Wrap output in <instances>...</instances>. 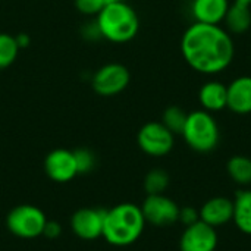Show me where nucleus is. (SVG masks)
I'll use <instances>...</instances> for the list:
<instances>
[{
  "instance_id": "1",
  "label": "nucleus",
  "mask_w": 251,
  "mask_h": 251,
  "mask_svg": "<svg viewBox=\"0 0 251 251\" xmlns=\"http://www.w3.org/2000/svg\"><path fill=\"white\" fill-rule=\"evenodd\" d=\"M181 53L196 72L216 75L232 63L235 46L229 32L222 26L194 22L182 34Z\"/></svg>"
},
{
  "instance_id": "2",
  "label": "nucleus",
  "mask_w": 251,
  "mask_h": 251,
  "mask_svg": "<svg viewBox=\"0 0 251 251\" xmlns=\"http://www.w3.org/2000/svg\"><path fill=\"white\" fill-rule=\"evenodd\" d=\"M141 207L134 203H121L106 210L103 238L115 247H128L138 241L146 228Z\"/></svg>"
},
{
  "instance_id": "3",
  "label": "nucleus",
  "mask_w": 251,
  "mask_h": 251,
  "mask_svg": "<svg viewBox=\"0 0 251 251\" xmlns=\"http://www.w3.org/2000/svg\"><path fill=\"white\" fill-rule=\"evenodd\" d=\"M96 24L103 38L119 44L135 38L140 29L135 9L124 0L106 4L97 15Z\"/></svg>"
},
{
  "instance_id": "4",
  "label": "nucleus",
  "mask_w": 251,
  "mask_h": 251,
  "mask_svg": "<svg viewBox=\"0 0 251 251\" xmlns=\"http://www.w3.org/2000/svg\"><path fill=\"white\" fill-rule=\"evenodd\" d=\"M181 135L184 137L187 146L197 153L213 151L221 138L216 119L210 112L206 110H194L188 113Z\"/></svg>"
},
{
  "instance_id": "5",
  "label": "nucleus",
  "mask_w": 251,
  "mask_h": 251,
  "mask_svg": "<svg viewBox=\"0 0 251 251\" xmlns=\"http://www.w3.org/2000/svg\"><path fill=\"white\" fill-rule=\"evenodd\" d=\"M47 218L44 212L34 204H19L6 216V228L18 238L32 240L43 235Z\"/></svg>"
},
{
  "instance_id": "6",
  "label": "nucleus",
  "mask_w": 251,
  "mask_h": 251,
  "mask_svg": "<svg viewBox=\"0 0 251 251\" xmlns=\"http://www.w3.org/2000/svg\"><path fill=\"white\" fill-rule=\"evenodd\" d=\"M137 143L146 154L162 157L172 151L175 135L162 122H147L140 128Z\"/></svg>"
},
{
  "instance_id": "7",
  "label": "nucleus",
  "mask_w": 251,
  "mask_h": 251,
  "mask_svg": "<svg viewBox=\"0 0 251 251\" xmlns=\"http://www.w3.org/2000/svg\"><path fill=\"white\" fill-rule=\"evenodd\" d=\"M131 81V74L122 63H107L99 68L91 79L93 90L101 97H113L121 94Z\"/></svg>"
},
{
  "instance_id": "8",
  "label": "nucleus",
  "mask_w": 251,
  "mask_h": 251,
  "mask_svg": "<svg viewBox=\"0 0 251 251\" xmlns=\"http://www.w3.org/2000/svg\"><path fill=\"white\" fill-rule=\"evenodd\" d=\"M147 224L154 226H169L178 222L179 206L165 194L147 196L140 206Z\"/></svg>"
},
{
  "instance_id": "9",
  "label": "nucleus",
  "mask_w": 251,
  "mask_h": 251,
  "mask_svg": "<svg viewBox=\"0 0 251 251\" xmlns=\"http://www.w3.org/2000/svg\"><path fill=\"white\" fill-rule=\"evenodd\" d=\"M106 210L99 207H82L71 216L72 232L85 241H94L103 237Z\"/></svg>"
},
{
  "instance_id": "10",
  "label": "nucleus",
  "mask_w": 251,
  "mask_h": 251,
  "mask_svg": "<svg viewBox=\"0 0 251 251\" xmlns=\"http://www.w3.org/2000/svg\"><path fill=\"white\" fill-rule=\"evenodd\" d=\"M218 231L216 228L199 221L194 225L185 226L181 240V251H215L218 247Z\"/></svg>"
},
{
  "instance_id": "11",
  "label": "nucleus",
  "mask_w": 251,
  "mask_h": 251,
  "mask_svg": "<svg viewBox=\"0 0 251 251\" xmlns=\"http://www.w3.org/2000/svg\"><path fill=\"white\" fill-rule=\"evenodd\" d=\"M44 172L51 181L59 184L72 181L78 175L74 151L66 149L51 150L44 159Z\"/></svg>"
},
{
  "instance_id": "12",
  "label": "nucleus",
  "mask_w": 251,
  "mask_h": 251,
  "mask_svg": "<svg viewBox=\"0 0 251 251\" xmlns=\"http://www.w3.org/2000/svg\"><path fill=\"white\" fill-rule=\"evenodd\" d=\"M200 221L213 226L219 228L226 225L232 221L234 213V203L228 197H213L209 199L201 207H200Z\"/></svg>"
},
{
  "instance_id": "13",
  "label": "nucleus",
  "mask_w": 251,
  "mask_h": 251,
  "mask_svg": "<svg viewBox=\"0 0 251 251\" xmlns=\"http://www.w3.org/2000/svg\"><path fill=\"white\" fill-rule=\"evenodd\" d=\"M228 90V103L226 109L237 115L251 113V76L243 75L226 85Z\"/></svg>"
},
{
  "instance_id": "14",
  "label": "nucleus",
  "mask_w": 251,
  "mask_h": 251,
  "mask_svg": "<svg viewBox=\"0 0 251 251\" xmlns=\"http://www.w3.org/2000/svg\"><path fill=\"white\" fill-rule=\"evenodd\" d=\"M229 0H193L191 15L196 22L219 25L229 9Z\"/></svg>"
},
{
  "instance_id": "15",
  "label": "nucleus",
  "mask_w": 251,
  "mask_h": 251,
  "mask_svg": "<svg viewBox=\"0 0 251 251\" xmlns=\"http://www.w3.org/2000/svg\"><path fill=\"white\" fill-rule=\"evenodd\" d=\"M199 101L206 112H221L226 109L228 90L226 85L219 81H209L201 85L199 91Z\"/></svg>"
},
{
  "instance_id": "16",
  "label": "nucleus",
  "mask_w": 251,
  "mask_h": 251,
  "mask_svg": "<svg viewBox=\"0 0 251 251\" xmlns=\"http://www.w3.org/2000/svg\"><path fill=\"white\" fill-rule=\"evenodd\" d=\"M225 26L231 34H244L251 28L250 4L234 1L225 15Z\"/></svg>"
},
{
  "instance_id": "17",
  "label": "nucleus",
  "mask_w": 251,
  "mask_h": 251,
  "mask_svg": "<svg viewBox=\"0 0 251 251\" xmlns=\"http://www.w3.org/2000/svg\"><path fill=\"white\" fill-rule=\"evenodd\" d=\"M232 222L246 235H251V190H240L235 194Z\"/></svg>"
},
{
  "instance_id": "18",
  "label": "nucleus",
  "mask_w": 251,
  "mask_h": 251,
  "mask_svg": "<svg viewBox=\"0 0 251 251\" xmlns=\"http://www.w3.org/2000/svg\"><path fill=\"white\" fill-rule=\"evenodd\" d=\"M226 172L229 178L241 185L247 187L251 184V159L247 156L235 154L226 163Z\"/></svg>"
},
{
  "instance_id": "19",
  "label": "nucleus",
  "mask_w": 251,
  "mask_h": 251,
  "mask_svg": "<svg viewBox=\"0 0 251 251\" xmlns=\"http://www.w3.org/2000/svg\"><path fill=\"white\" fill-rule=\"evenodd\" d=\"M171 182V178L165 169L154 168L151 169L146 176H144V191L147 196H154V194H165Z\"/></svg>"
},
{
  "instance_id": "20",
  "label": "nucleus",
  "mask_w": 251,
  "mask_h": 251,
  "mask_svg": "<svg viewBox=\"0 0 251 251\" xmlns=\"http://www.w3.org/2000/svg\"><path fill=\"white\" fill-rule=\"evenodd\" d=\"M188 113L181 109L179 106H169L165 109L163 116H162V124L175 135V134H182V129L185 126Z\"/></svg>"
},
{
  "instance_id": "21",
  "label": "nucleus",
  "mask_w": 251,
  "mask_h": 251,
  "mask_svg": "<svg viewBox=\"0 0 251 251\" xmlns=\"http://www.w3.org/2000/svg\"><path fill=\"white\" fill-rule=\"evenodd\" d=\"M19 46L10 34L0 32V69L9 68L18 57Z\"/></svg>"
},
{
  "instance_id": "22",
  "label": "nucleus",
  "mask_w": 251,
  "mask_h": 251,
  "mask_svg": "<svg viewBox=\"0 0 251 251\" xmlns=\"http://www.w3.org/2000/svg\"><path fill=\"white\" fill-rule=\"evenodd\" d=\"M74 157L76 163V171L78 175H85L90 174L96 168V156L91 150L88 149H78L74 150Z\"/></svg>"
},
{
  "instance_id": "23",
  "label": "nucleus",
  "mask_w": 251,
  "mask_h": 251,
  "mask_svg": "<svg viewBox=\"0 0 251 251\" xmlns=\"http://www.w3.org/2000/svg\"><path fill=\"white\" fill-rule=\"evenodd\" d=\"M104 6V0H75V7L78 9V12L88 16H97Z\"/></svg>"
},
{
  "instance_id": "24",
  "label": "nucleus",
  "mask_w": 251,
  "mask_h": 251,
  "mask_svg": "<svg viewBox=\"0 0 251 251\" xmlns=\"http://www.w3.org/2000/svg\"><path fill=\"white\" fill-rule=\"evenodd\" d=\"M199 221H200V212L197 209H194L193 206H185V207L179 209L178 222L184 224L185 226H190V225H194Z\"/></svg>"
},
{
  "instance_id": "25",
  "label": "nucleus",
  "mask_w": 251,
  "mask_h": 251,
  "mask_svg": "<svg viewBox=\"0 0 251 251\" xmlns=\"http://www.w3.org/2000/svg\"><path fill=\"white\" fill-rule=\"evenodd\" d=\"M62 234V225L56 221H49L46 222L44 225V229H43V235L49 240H56L59 238Z\"/></svg>"
},
{
  "instance_id": "26",
  "label": "nucleus",
  "mask_w": 251,
  "mask_h": 251,
  "mask_svg": "<svg viewBox=\"0 0 251 251\" xmlns=\"http://www.w3.org/2000/svg\"><path fill=\"white\" fill-rule=\"evenodd\" d=\"M15 38H16V43H18L19 49H25V47L29 46V35H26V34H19V35H16Z\"/></svg>"
},
{
  "instance_id": "27",
  "label": "nucleus",
  "mask_w": 251,
  "mask_h": 251,
  "mask_svg": "<svg viewBox=\"0 0 251 251\" xmlns=\"http://www.w3.org/2000/svg\"><path fill=\"white\" fill-rule=\"evenodd\" d=\"M234 1H240V3H246V4H250V6H251V0H234Z\"/></svg>"
},
{
  "instance_id": "28",
  "label": "nucleus",
  "mask_w": 251,
  "mask_h": 251,
  "mask_svg": "<svg viewBox=\"0 0 251 251\" xmlns=\"http://www.w3.org/2000/svg\"><path fill=\"white\" fill-rule=\"evenodd\" d=\"M115 1H121V0H104V3H106V4H109V3H115Z\"/></svg>"
}]
</instances>
